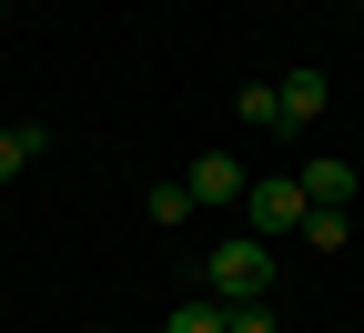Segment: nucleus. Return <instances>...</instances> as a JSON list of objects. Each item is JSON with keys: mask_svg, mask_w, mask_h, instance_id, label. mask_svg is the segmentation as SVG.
I'll use <instances>...</instances> for the list:
<instances>
[{"mask_svg": "<svg viewBox=\"0 0 364 333\" xmlns=\"http://www.w3.org/2000/svg\"><path fill=\"white\" fill-rule=\"evenodd\" d=\"M182 212H203L193 182H152V222H182Z\"/></svg>", "mask_w": 364, "mask_h": 333, "instance_id": "9", "label": "nucleus"}, {"mask_svg": "<svg viewBox=\"0 0 364 333\" xmlns=\"http://www.w3.org/2000/svg\"><path fill=\"white\" fill-rule=\"evenodd\" d=\"M223 333H273V303H223Z\"/></svg>", "mask_w": 364, "mask_h": 333, "instance_id": "10", "label": "nucleus"}, {"mask_svg": "<svg viewBox=\"0 0 364 333\" xmlns=\"http://www.w3.org/2000/svg\"><path fill=\"white\" fill-rule=\"evenodd\" d=\"M102 333H112V323H102Z\"/></svg>", "mask_w": 364, "mask_h": 333, "instance_id": "13", "label": "nucleus"}, {"mask_svg": "<svg viewBox=\"0 0 364 333\" xmlns=\"http://www.w3.org/2000/svg\"><path fill=\"white\" fill-rule=\"evenodd\" d=\"M243 212H253V232L273 243V232H304V212H314V202H304V182H294V172H263L253 192H243Z\"/></svg>", "mask_w": 364, "mask_h": 333, "instance_id": "2", "label": "nucleus"}, {"mask_svg": "<svg viewBox=\"0 0 364 333\" xmlns=\"http://www.w3.org/2000/svg\"><path fill=\"white\" fill-rule=\"evenodd\" d=\"M0 21H11V0H0Z\"/></svg>", "mask_w": 364, "mask_h": 333, "instance_id": "11", "label": "nucleus"}, {"mask_svg": "<svg viewBox=\"0 0 364 333\" xmlns=\"http://www.w3.org/2000/svg\"><path fill=\"white\" fill-rule=\"evenodd\" d=\"M182 182H193V202H243V192H253V172H243L233 152H203Z\"/></svg>", "mask_w": 364, "mask_h": 333, "instance_id": "3", "label": "nucleus"}, {"mask_svg": "<svg viewBox=\"0 0 364 333\" xmlns=\"http://www.w3.org/2000/svg\"><path fill=\"white\" fill-rule=\"evenodd\" d=\"M41 152H51L41 121H0V182H21V162H41Z\"/></svg>", "mask_w": 364, "mask_h": 333, "instance_id": "6", "label": "nucleus"}, {"mask_svg": "<svg viewBox=\"0 0 364 333\" xmlns=\"http://www.w3.org/2000/svg\"><path fill=\"white\" fill-rule=\"evenodd\" d=\"M233 121H253V131H284V91H273V81L233 91Z\"/></svg>", "mask_w": 364, "mask_h": 333, "instance_id": "7", "label": "nucleus"}, {"mask_svg": "<svg viewBox=\"0 0 364 333\" xmlns=\"http://www.w3.org/2000/svg\"><path fill=\"white\" fill-rule=\"evenodd\" d=\"M162 333H223V303H213V293H182V303H172V323H162Z\"/></svg>", "mask_w": 364, "mask_h": 333, "instance_id": "8", "label": "nucleus"}, {"mask_svg": "<svg viewBox=\"0 0 364 333\" xmlns=\"http://www.w3.org/2000/svg\"><path fill=\"white\" fill-rule=\"evenodd\" d=\"M273 91H284V131H304V121H324V111H334V81H324V71H284Z\"/></svg>", "mask_w": 364, "mask_h": 333, "instance_id": "4", "label": "nucleus"}, {"mask_svg": "<svg viewBox=\"0 0 364 333\" xmlns=\"http://www.w3.org/2000/svg\"><path fill=\"white\" fill-rule=\"evenodd\" d=\"M203 293H213V303H273V243H263V232L213 243V253H203Z\"/></svg>", "mask_w": 364, "mask_h": 333, "instance_id": "1", "label": "nucleus"}, {"mask_svg": "<svg viewBox=\"0 0 364 333\" xmlns=\"http://www.w3.org/2000/svg\"><path fill=\"white\" fill-rule=\"evenodd\" d=\"M294 182H304V202H314V212H344V202H354V172H344L334 152H324V162H304Z\"/></svg>", "mask_w": 364, "mask_h": 333, "instance_id": "5", "label": "nucleus"}, {"mask_svg": "<svg viewBox=\"0 0 364 333\" xmlns=\"http://www.w3.org/2000/svg\"><path fill=\"white\" fill-rule=\"evenodd\" d=\"M354 11H364V0H354Z\"/></svg>", "mask_w": 364, "mask_h": 333, "instance_id": "12", "label": "nucleus"}]
</instances>
